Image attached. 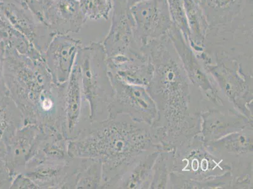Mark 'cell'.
Instances as JSON below:
<instances>
[{
  "label": "cell",
  "instance_id": "6da1fadb",
  "mask_svg": "<svg viewBox=\"0 0 253 189\" xmlns=\"http://www.w3.org/2000/svg\"><path fill=\"white\" fill-rule=\"evenodd\" d=\"M3 70L4 84L22 112L24 124L65 137L67 82H54L43 58H31L13 49L4 50Z\"/></svg>",
  "mask_w": 253,
  "mask_h": 189
},
{
  "label": "cell",
  "instance_id": "7a4b0ae2",
  "mask_svg": "<svg viewBox=\"0 0 253 189\" xmlns=\"http://www.w3.org/2000/svg\"><path fill=\"white\" fill-rule=\"evenodd\" d=\"M126 114L89 124L69 140L68 152L73 158L100 161L102 189H115L120 179L135 165L144 149L141 129Z\"/></svg>",
  "mask_w": 253,
  "mask_h": 189
},
{
  "label": "cell",
  "instance_id": "3957f363",
  "mask_svg": "<svg viewBox=\"0 0 253 189\" xmlns=\"http://www.w3.org/2000/svg\"><path fill=\"white\" fill-rule=\"evenodd\" d=\"M75 63L79 68L83 96L91 123L109 119L114 89L102 43L91 42L82 46Z\"/></svg>",
  "mask_w": 253,
  "mask_h": 189
},
{
  "label": "cell",
  "instance_id": "277c9868",
  "mask_svg": "<svg viewBox=\"0 0 253 189\" xmlns=\"http://www.w3.org/2000/svg\"><path fill=\"white\" fill-rule=\"evenodd\" d=\"M112 11L111 26L102 42L107 58L140 56L134 20L128 0H113Z\"/></svg>",
  "mask_w": 253,
  "mask_h": 189
},
{
  "label": "cell",
  "instance_id": "5b68a950",
  "mask_svg": "<svg viewBox=\"0 0 253 189\" xmlns=\"http://www.w3.org/2000/svg\"><path fill=\"white\" fill-rule=\"evenodd\" d=\"M138 42L143 45L169 35L172 27L167 0H144L130 7Z\"/></svg>",
  "mask_w": 253,
  "mask_h": 189
},
{
  "label": "cell",
  "instance_id": "8992f818",
  "mask_svg": "<svg viewBox=\"0 0 253 189\" xmlns=\"http://www.w3.org/2000/svg\"><path fill=\"white\" fill-rule=\"evenodd\" d=\"M80 160L73 157L68 160H30L23 174L39 189H76Z\"/></svg>",
  "mask_w": 253,
  "mask_h": 189
},
{
  "label": "cell",
  "instance_id": "52a82bcc",
  "mask_svg": "<svg viewBox=\"0 0 253 189\" xmlns=\"http://www.w3.org/2000/svg\"><path fill=\"white\" fill-rule=\"evenodd\" d=\"M0 11L22 35L43 55L55 36L28 8L15 0H0Z\"/></svg>",
  "mask_w": 253,
  "mask_h": 189
},
{
  "label": "cell",
  "instance_id": "ba28073f",
  "mask_svg": "<svg viewBox=\"0 0 253 189\" xmlns=\"http://www.w3.org/2000/svg\"><path fill=\"white\" fill-rule=\"evenodd\" d=\"M82 46L81 40L69 35L53 38L42 56L54 82L63 84L68 82Z\"/></svg>",
  "mask_w": 253,
  "mask_h": 189
},
{
  "label": "cell",
  "instance_id": "9c48e42d",
  "mask_svg": "<svg viewBox=\"0 0 253 189\" xmlns=\"http://www.w3.org/2000/svg\"><path fill=\"white\" fill-rule=\"evenodd\" d=\"M64 112L65 137L69 140L91 124L84 105L79 68L75 62L66 84Z\"/></svg>",
  "mask_w": 253,
  "mask_h": 189
},
{
  "label": "cell",
  "instance_id": "30bf717a",
  "mask_svg": "<svg viewBox=\"0 0 253 189\" xmlns=\"http://www.w3.org/2000/svg\"><path fill=\"white\" fill-rule=\"evenodd\" d=\"M86 21L78 0H56L43 18L54 36L78 33Z\"/></svg>",
  "mask_w": 253,
  "mask_h": 189
},
{
  "label": "cell",
  "instance_id": "8fae6325",
  "mask_svg": "<svg viewBox=\"0 0 253 189\" xmlns=\"http://www.w3.org/2000/svg\"><path fill=\"white\" fill-rule=\"evenodd\" d=\"M41 130L33 124H24L5 146L4 160L13 178L23 174Z\"/></svg>",
  "mask_w": 253,
  "mask_h": 189
},
{
  "label": "cell",
  "instance_id": "7c38bea8",
  "mask_svg": "<svg viewBox=\"0 0 253 189\" xmlns=\"http://www.w3.org/2000/svg\"><path fill=\"white\" fill-rule=\"evenodd\" d=\"M24 124L22 112L9 92L0 94V140L5 146Z\"/></svg>",
  "mask_w": 253,
  "mask_h": 189
},
{
  "label": "cell",
  "instance_id": "4fadbf2b",
  "mask_svg": "<svg viewBox=\"0 0 253 189\" xmlns=\"http://www.w3.org/2000/svg\"><path fill=\"white\" fill-rule=\"evenodd\" d=\"M80 159L76 189H102V167L100 161Z\"/></svg>",
  "mask_w": 253,
  "mask_h": 189
},
{
  "label": "cell",
  "instance_id": "5bb4252c",
  "mask_svg": "<svg viewBox=\"0 0 253 189\" xmlns=\"http://www.w3.org/2000/svg\"><path fill=\"white\" fill-rule=\"evenodd\" d=\"M183 3L190 28L191 41L198 44L204 43L208 25L201 6L194 0H183Z\"/></svg>",
  "mask_w": 253,
  "mask_h": 189
},
{
  "label": "cell",
  "instance_id": "9a60e30c",
  "mask_svg": "<svg viewBox=\"0 0 253 189\" xmlns=\"http://www.w3.org/2000/svg\"><path fill=\"white\" fill-rule=\"evenodd\" d=\"M87 20H107L113 8V0H78Z\"/></svg>",
  "mask_w": 253,
  "mask_h": 189
},
{
  "label": "cell",
  "instance_id": "2e32d148",
  "mask_svg": "<svg viewBox=\"0 0 253 189\" xmlns=\"http://www.w3.org/2000/svg\"><path fill=\"white\" fill-rule=\"evenodd\" d=\"M170 16L174 25L179 31L182 32L186 39L191 41V34L186 18L183 0H167ZM172 22V23H173Z\"/></svg>",
  "mask_w": 253,
  "mask_h": 189
},
{
  "label": "cell",
  "instance_id": "e0dca14e",
  "mask_svg": "<svg viewBox=\"0 0 253 189\" xmlns=\"http://www.w3.org/2000/svg\"><path fill=\"white\" fill-rule=\"evenodd\" d=\"M28 8L34 15L43 24V18L48 9L56 0H15Z\"/></svg>",
  "mask_w": 253,
  "mask_h": 189
},
{
  "label": "cell",
  "instance_id": "ac0fdd59",
  "mask_svg": "<svg viewBox=\"0 0 253 189\" xmlns=\"http://www.w3.org/2000/svg\"><path fill=\"white\" fill-rule=\"evenodd\" d=\"M10 189H39L36 184L24 174L16 175Z\"/></svg>",
  "mask_w": 253,
  "mask_h": 189
},
{
  "label": "cell",
  "instance_id": "d6986e66",
  "mask_svg": "<svg viewBox=\"0 0 253 189\" xmlns=\"http://www.w3.org/2000/svg\"><path fill=\"white\" fill-rule=\"evenodd\" d=\"M3 55L0 54V94L8 93L7 88L4 84L3 70Z\"/></svg>",
  "mask_w": 253,
  "mask_h": 189
},
{
  "label": "cell",
  "instance_id": "ffe728a7",
  "mask_svg": "<svg viewBox=\"0 0 253 189\" xmlns=\"http://www.w3.org/2000/svg\"><path fill=\"white\" fill-rule=\"evenodd\" d=\"M6 147L4 142L0 140V158L4 159L5 155Z\"/></svg>",
  "mask_w": 253,
  "mask_h": 189
},
{
  "label": "cell",
  "instance_id": "44dd1931",
  "mask_svg": "<svg viewBox=\"0 0 253 189\" xmlns=\"http://www.w3.org/2000/svg\"><path fill=\"white\" fill-rule=\"evenodd\" d=\"M142 1H144V0H128V6H129V7H131L134 4Z\"/></svg>",
  "mask_w": 253,
  "mask_h": 189
},
{
  "label": "cell",
  "instance_id": "7402d4cb",
  "mask_svg": "<svg viewBox=\"0 0 253 189\" xmlns=\"http://www.w3.org/2000/svg\"><path fill=\"white\" fill-rule=\"evenodd\" d=\"M4 163V159L0 158V167Z\"/></svg>",
  "mask_w": 253,
  "mask_h": 189
},
{
  "label": "cell",
  "instance_id": "603a6c76",
  "mask_svg": "<svg viewBox=\"0 0 253 189\" xmlns=\"http://www.w3.org/2000/svg\"></svg>",
  "mask_w": 253,
  "mask_h": 189
}]
</instances>
